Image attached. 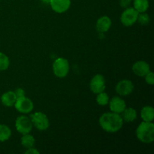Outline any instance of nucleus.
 Returning <instances> with one entry per match:
<instances>
[{
  "mask_svg": "<svg viewBox=\"0 0 154 154\" xmlns=\"http://www.w3.org/2000/svg\"><path fill=\"white\" fill-rule=\"evenodd\" d=\"M99 123L105 132L116 133L122 129L124 121L120 114L111 111L102 114L99 118Z\"/></svg>",
  "mask_w": 154,
  "mask_h": 154,
  "instance_id": "1",
  "label": "nucleus"
},
{
  "mask_svg": "<svg viewBox=\"0 0 154 154\" xmlns=\"http://www.w3.org/2000/svg\"><path fill=\"white\" fill-rule=\"evenodd\" d=\"M136 137L144 144H152L154 141V124L153 122L143 121L136 129Z\"/></svg>",
  "mask_w": 154,
  "mask_h": 154,
  "instance_id": "2",
  "label": "nucleus"
},
{
  "mask_svg": "<svg viewBox=\"0 0 154 154\" xmlns=\"http://www.w3.org/2000/svg\"><path fill=\"white\" fill-rule=\"evenodd\" d=\"M52 68L54 75L58 78H66L70 70L69 61L63 57L56 59L53 63Z\"/></svg>",
  "mask_w": 154,
  "mask_h": 154,
  "instance_id": "3",
  "label": "nucleus"
},
{
  "mask_svg": "<svg viewBox=\"0 0 154 154\" xmlns=\"http://www.w3.org/2000/svg\"><path fill=\"white\" fill-rule=\"evenodd\" d=\"M33 126L39 131H45L50 127V120L48 116L43 112L34 113L30 117Z\"/></svg>",
  "mask_w": 154,
  "mask_h": 154,
  "instance_id": "4",
  "label": "nucleus"
},
{
  "mask_svg": "<svg viewBox=\"0 0 154 154\" xmlns=\"http://www.w3.org/2000/svg\"><path fill=\"white\" fill-rule=\"evenodd\" d=\"M138 14L133 7L126 8L120 15V22L125 26H132L137 22Z\"/></svg>",
  "mask_w": 154,
  "mask_h": 154,
  "instance_id": "5",
  "label": "nucleus"
},
{
  "mask_svg": "<svg viewBox=\"0 0 154 154\" xmlns=\"http://www.w3.org/2000/svg\"><path fill=\"white\" fill-rule=\"evenodd\" d=\"M15 128L21 135L30 133L33 128L30 117H28L26 115L19 116L15 121Z\"/></svg>",
  "mask_w": 154,
  "mask_h": 154,
  "instance_id": "6",
  "label": "nucleus"
},
{
  "mask_svg": "<svg viewBox=\"0 0 154 154\" xmlns=\"http://www.w3.org/2000/svg\"><path fill=\"white\" fill-rule=\"evenodd\" d=\"M14 106L18 112L23 114H29L34 109L33 102L29 98L26 97V96L20 98H17Z\"/></svg>",
  "mask_w": 154,
  "mask_h": 154,
  "instance_id": "7",
  "label": "nucleus"
},
{
  "mask_svg": "<svg viewBox=\"0 0 154 154\" xmlns=\"http://www.w3.org/2000/svg\"><path fill=\"white\" fill-rule=\"evenodd\" d=\"M106 88L105 78L101 74H97L92 78L90 82V89L94 94H98L104 92Z\"/></svg>",
  "mask_w": 154,
  "mask_h": 154,
  "instance_id": "8",
  "label": "nucleus"
},
{
  "mask_svg": "<svg viewBox=\"0 0 154 154\" xmlns=\"http://www.w3.org/2000/svg\"><path fill=\"white\" fill-rule=\"evenodd\" d=\"M134 86L133 83L132 81L128 79L121 80L117 84L115 87L116 93L120 96H127L132 94V92L134 91Z\"/></svg>",
  "mask_w": 154,
  "mask_h": 154,
  "instance_id": "9",
  "label": "nucleus"
},
{
  "mask_svg": "<svg viewBox=\"0 0 154 154\" xmlns=\"http://www.w3.org/2000/svg\"><path fill=\"white\" fill-rule=\"evenodd\" d=\"M132 70L135 75L140 78H144L149 72H150V66L147 62L139 60L132 65Z\"/></svg>",
  "mask_w": 154,
  "mask_h": 154,
  "instance_id": "10",
  "label": "nucleus"
},
{
  "mask_svg": "<svg viewBox=\"0 0 154 154\" xmlns=\"http://www.w3.org/2000/svg\"><path fill=\"white\" fill-rule=\"evenodd\" d=\"M109 108L111 112L121 114L126 108V103L120 96H114L109 100Z\"/></svg>",
  "mask_w": 154,
  "mask_h": 154,
  "instance_id": "11",
  "label": "nucleus"
},
{
  "mask_svg": "<svg viewBox=\"0 0 154 154\" xmlns=\"http://www.w3.org/2000/svg\"><path fill=\"white\" fill-rule=\"evenodd\" d=\"M49 5L54 12L63 14L69 9L71 6V0H51Z\"/></svg>",
  "mask_w": 154,
  "mask_h": 154,
  "instance_id": "12",
  "label": "nucleus"
},
{
  "mask_svg": "<svg viewBox=\"0 0 154 154\" xmlns=\"http://www.w3.org/2000/svg\"><path fill=\"white\" fill-rule=\"evenodd\" d=\"M112 25L111 19L108 16H102L99 17L96 21V28L99 32L104 33L108 32L111 29Z\"/></svg>",
  "mask_w": 154,
  "mask_h": 154,
  "instance_id": "13",
  "label": "nucleus"
},
{
  "mask_svg": "<svg viewBox=\"0 0 154 154\" xmlns=\"http://www.w3.org/2000/svg\"><path fill=\"white\" fill-rule=\"evenodd\" d=\"M17 96L14 91H8L3 93L1 96V102L5 107H13L17 101Z\"/></svg>",
  "mask_w": 154,
  "mask_h": 154,
  "instance_id": "14",
  "label": "nucleus"
},
{
  "mask_svg": "<svg viewBox=\"0 0 154 154\" xmlns=\"http://www.w3.org/2000/svg\"><path fill=\"white\" fill-rule=\"evenodd\" d=\"M121 114L123 121L126 123H132L136 120L138 117L136 110L133 108H126Z\"/></svg>",
  "mask_w": 154,
  "mask_h": 154,
  "instance_id": "15",
  "label": "nucleus"
},
{
  "mask_svg": "<svg viewBox=\"0 0 154 154\" xmlns=\"http://www.w3.org/2000/svg\"><path fill=\"white\" fill-rule=\"evenodd\" d=\"M141 117L143 121L153 122L154 120V109L152 106L146 105L141 110Z\"/></svg>",
  "mask_w": 154,
  "mask_h": 154,
  "instance_id": "16",
  "label": "nucleus"
},
{
  "mask_svg": "<svg viewBox=\"0 0 154 154\" xmlns=\"http://www.w3.org/2000/svg\"><path fill=\"white\" fill-rule=\"evenodd\" d=\"M149 0H134L133 8L138 13L146 12L149 8Z\"/></svg>",
  "mask_w": 154,
  "mask_h": 154,
  "instance_id": "17",
  "label": "nucleus"
},
{
  "mask_svg": "<svg viewBox=\"0 0 154 154\" xmlns=\"http://www.w3.org/2000/svg\"><path fill=\"white\" fill-rule=\"evenodd\" d=\"M20 144L26 149L30 148V147H33L35 146V139L29 133L26 134V135H23V136L21 137Z\"/></svg>",
  "mask_w": 154,
  "mask_h": 154,
  "instance_id": "18",
  "label": "nucleus"
},
{
  "mask_svg": "<svg viewBox=\"0 0 154 154\" xmlns=\"http://www.w3.org/2000/svg\"><path fill=\"white\" fill-rule=\"evenodd\" d=\"M11 129L5 124H0V142L8 141L11 136Z\"/></svg>",
  "mask_w": 154,
  "mask_h": 154,
  "instance_id": "19",
  "label": "nucleus"
},
{
  "mask_svg": "<svg viewBox=\"0 0 154 154\" xmlns=\"http://www.w3.org/2000/svg\"><path fill=\"white\" fill-rule=\"evenodd\" d=\"M96 103L99 105H100V106H105L109 102L110 98L108 96V93L104 91L100 93H98L97 96H96Z\"/></svg>",
  "mask_w": 154,
  "mask_h": 154,
  "instance_id": "20",
  "label": "nucleus"
},
{
  "mask_svg": "<svg viewBox=\"0 0 154 154\" xmlns=\"http://www.w3.org/2000/svg\"><path fill=\"white\" fill-rule=\"evenodd\" d=\"M10 66V60L8 57L0 52V71L7 70Z\"/></svg>",
  "mask_w": 154,
  "mask_h": 154,
  "instance_id": "21",
  "label": "nucleus"
},
{
  "mask_svg": "<svg viewBox=\"0 0 154 154\" xmlns=\"http://www.w3.org/2000/svg\"><path fill=\"white\" fill-rule=\"evenodd\" d=\"M150 17L149 16L148 14H147L146 12L144 13H139L138 17V20H137V22L139 23L141 25H147L150 23Z\"/></svg>",
  "mask_w": 154,
  "mask_h": 154,
  "instance_id": "22",
  "label": "nucleus"
},
{
  "mask_svg": "<svg viewBox=\"0 0 154 154\" xmlns=\"http://www.w3.org/2000/svg\"><path fill=\"white\" fill-rule=\"evenodd\" d=\"M144 79H145L146 83L149 85H153L154 84V74L153 72H152L151 71L149 72L144 77Z\"/></svg>",
  "mask_w": 154,
  "mask_h": 154,
  "instance_id": "23",
  "label": "nucleus"
},
{
  "mask_svg": "<svg viewBox=\"0 0 154 154\" xmlns=\"http://www.w3.org/2000/svg\"><path fill=\"white\" fill-rule=\"evenodd\" d=\"M14 93L15 95H16L17 98H20V97H23V96H25L26 93H25V90H23V89L22 88H17L16 90H14Z\"/></svg>",
  "mask_w": 154,
  "mask_h": 154,
  "instance_id": "24",
  "label": "nucleus"
},
{
  "mask_svg": "<svg viewBox=\"0 0 154 154\" xmlns=\"http://www.w3.org/2000/svg\"><path fill=\"white\" fill-rule=\"evenodd\" d=\"M120 5L123 8H129L131 2H132V0H120Z\"/></svg>",
  "mask_w": 154,
  "mask_h": 154,
  "instance_id": "25",
  "label": "nucleus"
},
{
  "mask_svg": "<svg viewBox=\"0 0 154 154\" xmlns=\"http://www.w3.org/2000/svg\"><path fill=\"white\" fill-rule=\"evenodd\" d=\"M40 152L37 150L36 148L33 147H30V148L26 149V150L25 151V154H39Z\"/></svg>",
  "mask_w": 154,
  "mask_h": 154,
  "instance_id": "26",
  "label": "nucleus"
},
{
  "mask_svg": "<svg viewBox=\"0 0 154 154\" xmlns=\"http://www.w3.org/2000/svg\"><path fill=\"white\" fill-rule=\"evenodd\" d=\"M41 1H42L44 4H50L51 0H41Z\"/></svg>",
  "mask_w": 154,
  "mask_h": 154,
  "instance_id": "27",
  "label": "nucleus"
}]
</instances>
